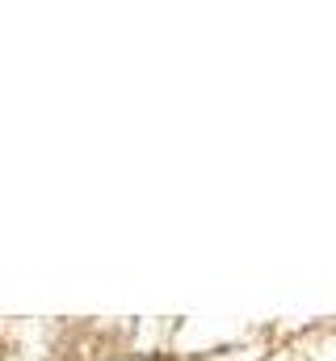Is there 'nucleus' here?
I'll list each match as a JSON object with an SVG mask.
<instances>
[]
</instances>
